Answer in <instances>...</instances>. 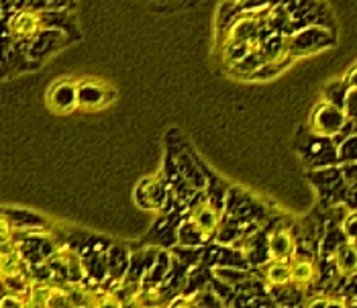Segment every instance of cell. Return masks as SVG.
<instances>
[{
  "label": "cell",
  "instance_id": "obj_2",
  "mask_svg": "<svg viewBox=\"0 0 357 308\" xmlns=\"http://www.w3.org/2000/svg\"><path fill=\"white\" fill-rule=\"evenodd\" d=\"M112 92L107 84H102L100 80H92V78H84L78 80V109L82 111H96L107 107L112 100Z\"/></svg>",
  "mask_w": 357,
  "mask_h": 308
},
{
  "label": "cell",
  "instance_id": "obj_12",
  "mask_svg": "<svg viewBox=\"0 0 357 308\" xmlns=\"http://www.w3.org/2000/svg\"><path fill=\"white\" fill-rule=\"evenodd\" d=\"M55 284L45 280H33L27 294L29 307H50L52 294H54Z\"/></svg>",
  "mask_w": 357,
  "mask_h": 308
},
{
  "label": "cell",
  "instance_id": "obj_13",
  "mask_svg": "<svg viewBox=\"0 0 357 308\" xmlns=\"http://www.w3.org/2000/svg\"><path fill=\"white\" fill-rule=\"evenodd\" d=\"M31 282H33V278L27 276V272H23V274H15V276H2L0 278V286L4 290H8V292H17V294L27 296Z\"/></svg>",
  "mask_w": 357,
  "mask_h": 308
},
{
  "label": "cell",
  "instance_id": "obj_9",
  "mask_svg": "<svg viewBox=\"0 0 357 308\" xmlns=\"http://www.w3.org/2000/svg\"><path fill=\"white\" fill-rule=\"evenodd\" d=\"M257 31H259V21L253 17H243L231 27L225 43H253Z\"/></svg>",
  "mask_w": 357,
  "mask_h": 308
},
{
  "label": "cell",
  "instance_id": "obj_4",
  "mask_svg": "<svg viewBox=\"0 0 357 308\" xmlns=\"http://www.w3.org/2000/svg\"><path fill=\"white\" fill-rule=\"evenodd\" d=\"M219 210L215 208L211 200H200L194 204L192 213H190V224L202 239L215 237V233L219 231Z\"/></svg>",
  "mask_w": 357,
  "mask_h": 308
},
{
  "label": "cell",
  "instance_id": "obj_6",
  "mask_svg": "<svg viewBox=\"0 0 357 308\" xmlns=\"http://www.w3.org/2000/svg\"><path fill=\"white\" fill-rule=\"evenodd\" d=\"M268 255L275 261H292L296 257V239L288 229H275L268 239Z\"/></svg>",
  "mask_w": 357,
  "mask_h": 308
},
{
  "label": "cell",
  "instance_id": "obj_17",
  "mask_svg": "<svg viewBox=\"0 0 357 308\" xmlns=\"http://www.w3.org/2000/svg\"><path fill=\"white\" fill-rule=\"evenodd\" d=\"M343 111L347 112V118H357V86H349L343 102Z\"/></svg>",
  "mask_w": 357,
  "mask_h": 308
},
{
  "label": "cell",
  "instance_id": "obj_18",
  "mask_svg": "<svg viewBox=\"0 0 357 308\" xmlns=\"http://www.w3.org/2000/svg\"><path fill=\"white\" fill-rule=\"evenodd\" d=\"M0 278H2V276H0Z\"/></svg>",
  "mask_w": 357,
  "mask_h": 308
},
{
  "label": "cell",
  "instance_id": "obj_8",
  "mask_svg": "<svg viewBox=\"0 0 357 308\" xmlns=\"http://www.w3.org/2000/svg\"><path fill=\"white\" fill-rule=\"evenodd\" d=\"M294 41H296V45L301 47V52H314V49H321V47L333 43V37H331L327 29L312 27L306 29L303 33H298V35L294 37Z\"/></svg>",
  "mask_w": 357,
  "mask_h": 308
},
{
  "label": "cell",
  "instance_id": "obj_14",
  "mask_svg": "<svg viewBox=\"0 0 357 308\" xmlns=\"http://www.w3.org/2000/svg\"><path fill=\"white\" fill-rule=\"evenodd\" d=\"M17 249L15 243V226L8 215H0V255Z\"/></svg>",
  "mask_w": 357,
  "mask_h": 308
},
{
  "label": "cell",
  "instance_id": "obj_11",
  "mask_svg": "<svg viewBox=\"0 0 357 308\" xmlns=\"http://www.w3.org/2000/svg\"><path fill=\"white\" fill-rule=\"evenodd\" d=\"M264 278H266V282H268L272 288H284V286H288V284L292 282L290 261H275V259H272V261L266 265Z\"/></svg>",
  "mask_w": 357,
  "mask_h": 308
},
{
  "label": "cell",
  "instance_id": "obj_16",
  "mask_svg": "<svg viewBox=\"0 0 357 308\" xmlns=\"http://www.w3.org/2000/svg\"><path fill=\"white\" fill-rule=\"evenodd\" d=\"M25 305H27V296H23V294L4 290V294L0 296V308H21Z\"/></svg>",
  "mask_w": 357,
  "mask_h": 308
},
{
  "label": "cell",
  "instance_id": "obj_1",
  "mask_svg": "<svg viewBox=\"0 0 357 308\" xmlns=\"http://www.w3.org/2000/svg\"><path fill=\"white\" fill-rule=\"evenodd\" d=\"M345 123H347V112L343 111V107L325 100L314 107L310 121H308V127L317 137L335 139L341 133V129L345 127Z\"/></svg>",
  "mask_w": 357,
  "mask_h": 308
},
{
  "label": "cell",
  "instance_id": "obj_7",
  "mask_svg": "<svg viewBox=\"0 0 357 308\" xmlns=\"http://www.w3.org/2000/svg\"><path fill=\"white\" fill-rule=\"evenodd\" d=\"M333 263L339 276L351 278L357 274V243L345 241L333 252Z\"/></svg>",
  "mask_w": 357,
  "mask_h": 308
},
{
  "label": "cell",
  "instance_id": "obj_10",
  "mask_svg": "<svg viewBox=\"0 0 357 308\" xmlns=\"http://www.w3.org/2000/svg\"><path fill=\"white\" fill-rule=\"evenodd\" d=\"M290 270H292V284L301 288H308L317 280V263L310 257H294L290 261Z\"/></svg>",
  "mask_w": 357,
  "mask_h": 308
},
{
  "label": "cell",
  "instance_id": "obj_3",
  "mask_svg": "<svg viewBox=\"0 0 357 308\" xmlns=\"http://www.w3.org/2000/svg\"><path fill=\"white\" fill-rule=\"evenodd\" d=\"M47 107L54 112L68 114L78 109V80H57L47 92Z\"/></svg>",
  "mask_w": 357,
  "mask_h": 308
},
{
  "label": "cell",
  "instance_id": "obj_5",
  "mask_svg": "<svg viewBox=\"0 0 357 308\" xmlns=\"http://www.w3.org/2000/svg\"><path fill=\"white\" fill-rule=\"evenodd\" d=\"M43 15L41 13H35V10H19L13 19H10V25H8V33L13 39H31L35 37L41 27H43Z\"/></svg>",
  "mask_w": 357,
  "mask_h": 308
},
{
  "label": "cell",
  "instance_id": "obj_15",
  "mask_svg": "<svg viewBox=\"0 0 357 308\" xmlns=\"http://www.w3.org/2000/svg\"><path fill=\"white\" fill-rule=\"evenodd\" d=\"M341 233L345 237V241H351V243H357V210L349 213L343 223H341Z\"/></svg>",
  "mask_w": 357,
  "mask_h": 308
}]
</instances>
